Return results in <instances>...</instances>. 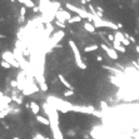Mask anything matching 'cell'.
<instances>
[{
	"instance_id": "obj_1",
	"label": "cell",
	"mask_w": 139,
	"mask_h": 139,
	"mask_svg": "<svg viewBox=\"0 0 139 139\" xmlns=\"http://www.w3.org/2000/svg\"><path fill=\"white\" fill-rule=\"evenodd\" d=\"M65 8H67L68 10H70V11H73V13H75L76 15H79V16H81L83 19H88L90 23H93V21L97 19V18H99V16H94L90 11H86L85 9H80V8H76L75 5H73V4H70V3H68V4H65Z\"/></svg>"
},
{
	"instance_id": "obj_2",
	"label": "cell",
	"mask_w": 139,
	"mask_h": 139,
	"mask_svg": "<svg viewBox=\"0 0 139 139\" xmlns=\"http://www.w3.org/2000/svg\"><path fill=\"white\" fill-rule=\"evenodd\" d=\"M68 44L69 46H70V49L73 51V54H74V58H75V63L78 65V68H80V69H86V64L83 62V59H81V55H80V51L79 49H78V46L75 44V41L74 40H69L68 41Z\"/></svg>"
},
{
	"instance_id": "obj_3",
	"label": "cell",
	"mask_w": 139,
	"mask_h": 139,
	"mask_svg": "<svg viewBox=\"0 0 139 139\" xmlns=\"http://www.w3.org/2000/svg\"><path fill=\"white\" fill-rule=\"evenodd\" d=\"M64 35H65V33L63 31V30H58V31H55L53 34V36H51L50 39H48V46H46L48 51H50L51 48L56 46V44L64 38Z\"/></svg>"
},
{
	"instance_id": "obj_4",
	"label": "cell",
	"mask_w": 139,
	"mask_h": 139,
	"mask_svg": "<svg viewBox=\"0 0 139 139\" xmlns=\"http://www.w3.org/2000/svg\"><path fill=\"white\" fill-rule=\"evenodd\" d=\"M1 56H3V60L8 62V63L11 65V67H15V68H20V67H21L20 63L16 60L14 53H10V51H3Z\"/></svg>"
},
{
	"instance_id": "obj_5",
	"label": "cell",
	"mask_w": 139,
	"mask_h": 139,
	"mask_svg": "<svg viewBox=\"0 0 139 139\" xmlns=\"http://www.w3.org/2000/svg\"><path fill=\"white\" fill-rule=\"evenodd\" d=\"M72 18H73V16L70 15V13H69L68 10H64V9H60V10L55 14V19L58 20V21H62V23L69 21Z\"/></svg>"
},
{
	"instance_id": "obj_6",
	"label": "cell",
	"mask_w": 139,
	"mask_h": 139,
	"mask_svg": "<svg viewBox=\"0 0 139 139\" xmlns=\"http://www.w3.org/2000/svg\"><path fill=\"white\" fill-rule=\"evenodd\" d=\"M100 48L105 51V53L108 54V56H109L110 59H113V60H118L119 59V56H118V51H117L114 48H109L108 45H105V44H100Z\"/></svg>"
},
{
	"instance_id": "obj_7",
	"label": "cell",
	"mask_w": 139,
	"mask_h": 139,
	"mask_svg": "<svg viewBox=\"0 0 139 139\" xmlns=\"http://www.w3.org/2000/svg\"><path fill=\"white\" fill-rule=\"evenodd\" d=\"M114 39L117 41H120L123 45H125V46H128L129 44H130V41L128 40L127 38H125V35L123 33H120L119 30H117V31H114Z\"/></svg>"
},
{
	"instance_id": "obj_8",
	"label": "cell",
	"mask_w": 139,
	"mask_h": 139,
	"mask_svg": "<svg viewBox=\"0 0 139 139\" xmlns=\"http://www.w3.org/2000/svg\"><path fill=\"white\" fill-rule=\"evenodd\" d=\"M113 48H114L117 51H119V53H125V46L121 44L120 41L114 40V41H113Z\"/></svg>"
},
{
	"instance_id": "obj_9",
	"label": "cell",
	"mask_w": 139,
	"mask_h": 139,
	"mask_svg": "<svg viewBox=\"0 0 139 139\" xmlns=\"http://www.w3.org/2000/svg\"><path fill=\"white\" fill-rule=\"evenodd\" d=\"M84 29L89 33H95V27H94V24L90 23V21H85L84 23Z\"/></svg>"
},
{
	"instance_id": "obj_10",
	"label": "cell",
	"mask_w": 139,
	"mask_h": 139,
	"mask_svg": "<svg viewBox=\"0 0 139 139\" xmlns=\"http://www.w3.org/2000/svg\"><path fill=\"white\" fill-rule=\"evenodd\" d=\"M59 80L62 81L63 85H65V86H67V88H68L69 90H73V86H72V84L69 83V81H68L67 79H65V78H64L63 75H59Z\"/></svg>"
},
{
	"instance_id": "obj_11",
	"label": "cell",
	"mask_w": 139,
	"mask_h": 139,
	"mask_svg": "<svg viewBox=\"0 0 139 139\" xmlns=\"http://www.w3.org/2000/svg\"><path fill=\"white\" fill-rule=\"evenodd\" d=\"M19 3H21V4H24L27 8H31V9H34L35 8V4H34L31 0H18Z\"/></svg>"
},
{
	"instance_id": "obj_12",
	"label": "cell",
	"mask_w": 139,
	"mask_h": 139,
	"mask_svg": "<svg viewBox=\"0 0 139 139\" xmlns=\"http://www.w3.org/2000/svg\"><path fill=\"white\" fill-rule=\"evenodd\" d=\"M30 108H31V112L34 113V114H38L39 110H40V108H39V105H38L35 102H31V103H30Z\"/></svg>"
},
{
	"instance_id": "obj_13",
	"label": "cell",
	"mask_w": 139,
	"mask_h": 139,
	"mask_svg": "<svg viewBox=\"0 0 139 139\" xmlns=\"http://www.w3.org/2000/svg\"><path fill=\"white\" fill-rule=\"evenodd\" d=\"M97 49H98V45H97V44H93V45L85 46V48H84V51H85V53H90V51H95Z\"/></svg>"
},
{
	"instance_id": "obj_14",
	"label": "cell",
	"mask_w": 139,
	"mask_h": 139,
	"mask_svg": "<svg viewBox=\"0 0 139 139\" xmlns=\"http://www.w3.org/2000/svg\"><path fill=\"white\" fill-rule=\"evenodd\" d=\"M83 20V18H81V16H79V15H75V16H73V18L70 19L68 21L69 24H73V23H80V21Z\"/></svg>"
},
{
	"instance_id": "obj_15",
	"label": "cell",
	"mask_w": 139,
	"mask_h": 139,
	"mask_svg": "<svg viewBox=\"0 0 139 139\" xmlns=\"http://www.w3.org/2000/svg\"><path fill=\"white\" fill-rule=\"evenodd\" d=\"M1 67H3L4 69H10L11 65L8 63V62H5V60H1Z\"/></svg>"
},
{
	"instance_id": "obj_16",
	"label": "cell",
	"mask_w": 139,
	"mask_h": 139,
	"mask_svg": "<svg viewBox=\"0 0 139 139\" xmlns=\"http://www.w3.org/2000/svg\"><path fill=\"white\" fill-rule=\"evenodd\" d=\"M38 121H40V123H43V124H46V125L49 124V120L43 118V117H38Z\"/></svg>"
},
{
	"instance_id": "obj_17",
	"label": "cell",
	"mask_w": 139,
	"mask_h": 139,
	"mask_svg": "<svg viewBox=\"0 0 139 139\" xmlns=\"http://www.w3.org/2000/svg\"><path fill=\"white\" fill-rule=\"evenodd\" d=\"M25 14H27V6L20 8V16H24Z\"/></svg>"
},
{
	"instance_id": "obj_18",
	"label": "cell",
	"mask_w": 139,
	"mask_h": 139,
	"mask_svg": "<svg viewBox=\"0 0 139 139\" xmlns=\"http://www.w3.org/2000/svg\"><path fill=\"white\" fill-rule=\"evenodd\" d=\"M55 24L58 25V27H60L62 29H65V24H64V23H62V21H58V20H55Z\"/></svg>"
},
{
	"instance_id": "obj_19",
	"label": "cell",
	"mask_w": 139,
	"mask_h": 139,
	"mask_svg": "<svg viewBox=\"0 0 139 139\" xmlns=\"http://www.w3.org/2000/svg\"><path fill=\"white\" fill-rule=\"evenodd\" d=\"M74 94V92H73V90H65L64 92V95L65 97H70V95H73Z\"/></svg>"
},
{
	"instance_id": "obj_20",
	"label": "cell",
	"mask_w": 139,
	"mask_h": 139,
	"mask_svg": "<svg viewBox=\"0 0 139 139\" xmlns=\"http://www.w3.org/2000/svg\"><path fill=\"white\" fill-rule=\"evenodd\" d=\"M108 39H109L110 41H114V40H115V39H114V35H110V34L108 35Z\"/></svg>"
},
{
	"instance_id": "obj_21",
	"label": "cell",
	"mask_w": 139,
	"mask_h": 139,
	"mask_svg": "<svg viewBox=\"0 0 139 139\" xmlns=\"http://www.w3.org/2000/svg\"><path fill=\"white\" fill-rule=\"evenodd\" d=\"M102 60H103V58H102L100 55H98V56H97V62H102Z\"/></svg>"
},
{
	"instance_id": "obj_22",
	"label": "cell",
	"mask_w": 139,
	"mask_h": 139,
	"mask_svg": "<svg viewBox=\"0 0 139 139\" xmlns=\"http://www.w3.org/2000/svg\"><path fill=\"white\" fill-rule=\"evenodd\" d=\"M135 51L139 54V45H137V46H135Z\"/></svg>"
},
{
	"instance_id": "obj_23",
	"label": "cell",
	"mask_w": 139,
	"mask_h": 139,
	"mask_svg": "<svg viewBox=\"0 0 139 139\" xmlns=\"http://www.w3.org/2000/svg\"><path fill=\"white\" fill-rule=\"evenodd\" d=\"M86 1H88V3H90V0H86Z\"/></svg>"
},
{
	"instance_id": "obj_24",
	"label": "cell",
	"mask_w": 139,
	"mask_h": 139,
	"mask_svg": "<svg viewBox=\"0 0 139 139\" xmlns=\"http://www.w3.org/2000/svg\"><path fill=\"white\" fill-rule=\"evenodd\" d=\"M138 64H139V58H138Z\"/></svg>"
},
{
	"instance_id": "obj_25",
	"label": "cell",
	"mask_w": 139,
	"mask_h": 139,
	"mask_svg": "<svg viewBox=\"0 0 139 139\" xmlns=\"http://www.w3.org/2000/svg\"><path fill=\"white\" fill-rule=\"evenodd\" d=\"M55 1H56V0H55Z\"/></svg>"
}]
</instances>
